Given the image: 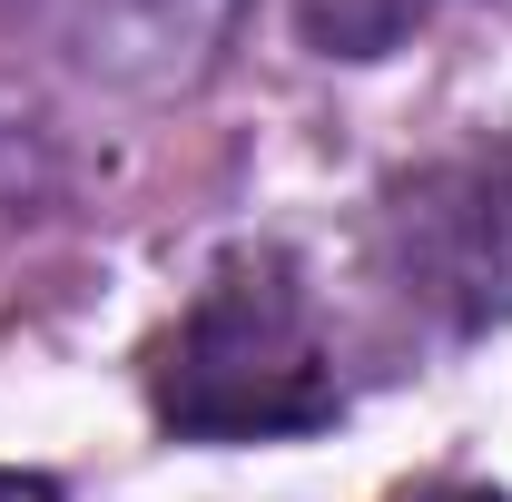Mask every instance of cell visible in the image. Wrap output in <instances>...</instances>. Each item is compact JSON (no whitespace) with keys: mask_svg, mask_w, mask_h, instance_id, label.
I'll return each mask as SVG.
<instances>
[{"mask_svg":"<svg viewBox=\"0 0 512 502\" xmlns=\"http://www.w3.org/2000/svg\"><path fill=\"white\" fill-rule=\"evenodd\" d=\"M0 502H60V493H50L40 473H0Z\"/></svg>","mask_w":512,"mask_h":502,"instance_id":"obj_3","label":"cell"},{"mask_svg":"<svg viewBox=\"0 0 512 502\" xmlns=\"http://www.w3.org/2000/svg\"><path fill=\"white\" fill-rule=\"evenodd\" d=\"M148 394L158 424L188 443H276L335 424V355H325L316 296L296 276V256L237 247L207 266L178 325L148 355Z\"/></svg>","mask_w":512,"mask_h":502,"instance_id":"obj_1","label":"cell"},{"mask_svg":"<svg viewBox=\"0 0 512 502\" xmlns=\"http://www.w3.org/2000/svg\"><path fill=\"white\" fill-rule=\"evenodd\" d=\"M434 0H296V30L316 40L325 60H384L424 30Z\"/></svg>","mask_w":512,"mask_h":502,"instance_id":"obj_2","label":"cell"},{"mask_svg":"<svg viewBox=\"0 0 512 502\" xmlns=\"http://www.w3.org/2000/svg\"><path fill=\"white\" fill-rule=\"evenodd\" d=\"M414 502H493V493H414Z\"/></svg>","mask_w":512,"mask_h":502,"instance_id":"obj_4","label":"cell"}]
</instances>
